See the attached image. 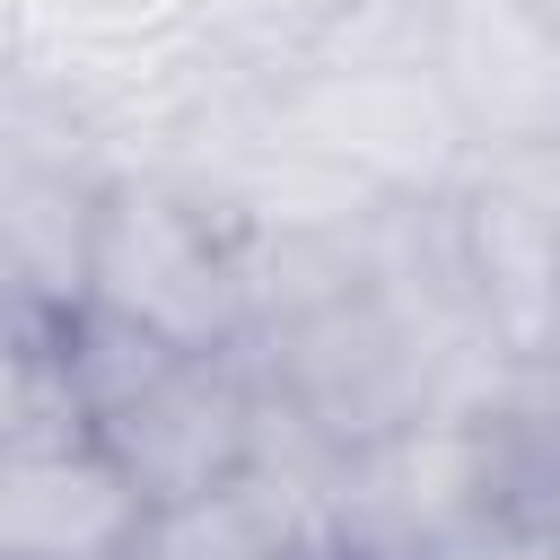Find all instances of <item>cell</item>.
Returning a JSON list of instances; mask_svg holds the SVG:
<instances>
[{"label":"cell","instance_id":"1","mask_svg":"<svg viewBox=\"0 0 560 560\" xmlns=\"http://www.w3.org/2000/svg\"><path fill=\"white\" fill-rule=\"evenodd\" d=\"M79 385L96 402V438L149 490V508L219 499L254 472L262 446V359L254 350H175L122 315L61 324Z\"/></svg>","mask_w":560,"mask_h":560},{"label":"cell","instance_id":"2","mask_svg":"<svg viewBox=\"0 0 560 560\" xmlns=\"http://www.w3.org/2000/svg\"><path fill=\"white\" fill-rule=\"evenodd\" d=\"M88 306L122 315L175 350H254V332H262L254 228L175 175L122 166L105 184Z\"/></svg>","mask_w":560,"mask_h":560},{"label":"cell","instance_id":"3","mask_svg":"<svg viewBox=\"0 0 560 560\" xmlns=\"http://www.w3.org/2000/svg\"><path fill=\"white\" fill-rule=\"evenodd\" d=\"M525 438L516 411H429L332 464V551L350 560H429L481 516L516 508Z\"/></svg>","mask_w":560,"mask_h":560},{"label":"cell","instance_id":"4","mask_svg":"<svg viewBox=\"0 0 560 560\" xmlns=\"http://www.w3.org/2000/svg\"><path fill=\"white\" fill-rule=\"evenodd\" d=\"M271 131L298 140L368 201H446L472 166V140L429 61H341L315 52L280 96Z\"/></svg>","mask_w":560,"mask_h":560},{"label":"cell","instance_id":"5","mask_svg":"<svg viewBox=\"0 0 560 560\" xmlns=\"http://www.w3.org/2000/svg\"><path fill=\"white\" fill-rule=\"evenodd\" d=\"M455 271L516 368L560 359V149L472 158L446 192Z\"/></svg>","mask_w":560,"mask_h":560},{"label":"cell","instance_id":"6","mask_svg":"<svg viewBox=\"0 0 560 560\" xmlns=\"http://www.w3.org/2000/svg\"><path fill=\"white\" fill-rule=\"evenodd\" d=\"M429 70L472 158L560 149V9L551 0H438Z\"/></svg>","mask_w":560,"mask_h":560},{"label":"cell","instance_id":"7","mask_svg":"<svg viewBox=\"0 0 560 560\" xmlns=\"http://www.w3.org/2000/svg\"><path fill=\"white\" fill-rule=\"evenodd\" d=\"M105 166L79 149L9 140L0 175V245H9V324H79L96 280V219H105Z\"/></svg>","mask_w":560,"mask_h":560},{"label":"cell","instance_id":"8","mask_svg":"<svg viewBox=\"0 0 560 560\" xmlns=\"http://www.w3.org/2000/svg\"><path fill=\"white\" fill-rule=\"evenodd\" d=\"M149 516V490L105 438L0 446V560H131Z\"/></svg>","mask_w":560,"mask_h":560},{"label":"cell","instance_id":"9","mask_svg":"<svg viewBox=\"0 0 560 560\" xmlns=\"http://www.w3.org/2000/svg\"><path fill=\"white\" fill-rule=\"evenodd\" d=\"M429 560H560V525H542V516L516 499V508L481 516L472 534H455V542L429 551Z\"/></svg>","mask_w":560,"mask_h":560},{"label":"cell","instance_id":"10","mask_svg":"<svg viewBox=\"0 0 560 560\" xmlns=\"http://www.w3.org/2000/svg\"><path fill=\"white\" fill-rule=\"evenodd\" d=\"M332 560H350V551H332Z\"/></svg>","mask_w":560,"mask_h":560}]
</instances>
